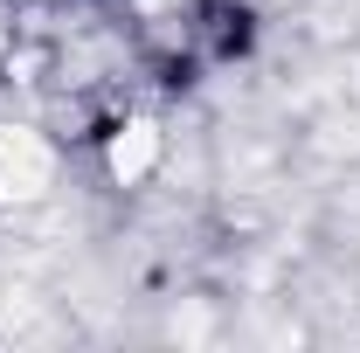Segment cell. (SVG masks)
I'll return each mask as SVG.
<instances>
[{
  "label": "cell",
  "instance_id": "6da1fadb",
  "mask_svg": "<svg viewBox=\"0 0 360 353\" xmlns=\"http://www.w3.org/2000/svg\"><path fill=\"white\" fill-rule=\"evenodd\" d=\"M42 187H49V146L35 132L0 125V194L7 201H35Z\"/></svg>",
  "mask_w": 360,
  "mask_h": 353
},
{
  "label": "cell",
  "instance_id": "7a4b0ae2",
  "mask_svg": "<svg viewBox=\"0 0 360 353\" xmlns=\"http://www.w3.org/2000/svg\"><path fill=\"white\" fill-rule=\"evenodd\" d=\"M153 146H160V139H153V125H132V132L111 146V174H118V180H139L146 167H153Z\"/></svg>",
  "mask_w": 360,
  "mask_h": 353
}]
</instances>
